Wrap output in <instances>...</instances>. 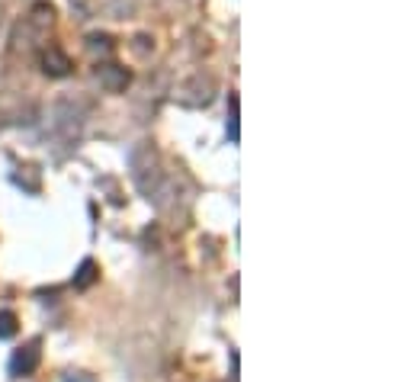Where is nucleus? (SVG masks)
<instances>
[{
    "instance_id": "f257e3e1",
    "label": "nucleus",
    "mask_w": 414,
    "mask_h": 382,
    "mask_svg": "<svg viewBox=\"0 0 414 382\" xmlns=\"http://www.w3.org/2000/svg\"><path fill=\"white\" fill-rule=\"evenodd\" d=\"M128 177H132V184L138 186V193H142L145 199H151V203L164 212L167 196L173 193V180L164 174L161 154L151 142H138V145L128 151Z\"/></svg>"
},
{
    "instance_id": "f03ea898",
    "label": "nucleus",
    "mask_w": 414,
    "mask_h": 382,
    "mask_svg": "<svg viewBox=\"0 0 414 382\" xmlns=\"http://www.w3.org/2000/svg\"><path fill=\"white\" fill-rule=\"evenodd\" d=\"M52 26H55V7H52V4H32L29 16H26L23 23L16 26V32H13V42H10V55L16 58V55L36 52V48L48 39Z\"/></svg>"
},
{
    "instance_id": "7ed1b4c3",
    "label": "nucleus",
    "mask_w": 414,
    "mask_h": 382,
    "mask_svg": "<svg viewBox=\"0 0 414 382\" xmlns=\"http://www.w3.org/2000/svg\"><path fill=\"white\" fill-rule=\"evenodd\" d=\"M212 97H215V81H212L209 74H193L187 81V84L177 87V93H173V100L180 103V107H209Z\"/></svg>"
},
{
    "instance_id": "20e7f679",
    "label": "nucleus",
    "mask_w": 414,
    "mask_h": 382,
    "mask_svg": "<svg viewBox=\"0 0 414 382\" xmlns=\"http://www.w3.org/2000/svg\"><path fill=\"white\" fill-rule=\"evenodd\" d=\"M97 84L106 93H126V87L132 84V74H128V68H122L116 62H103L97 64Z\"/></svg>"
},
{
    "instance_id": "39448f33",
    "label": "nucleus",
    "mask_w": 414,
    "mask_h": 382,
    "mask_svg": "<svg viewBox=\"0 0 414 382\" xmlns=\"http://www.w3.org/2000/svg\"><path fill=\"white\" fill-rule=\"evenodd\" d=\"M39 341H29V344H23L20 350H13V357H10V373L13 376H32L39 369V360H42V350H39Z\"/></svg>"
},
{
    "instance_id": "423d86ee",
    "label": "nucleus",
    "mask_w": 414,
    "mask_h": 382,
    "mask_svg": "<svg viewBox=\"0 0 414 382\" xmlns=\"http://www.w3.org/2000/svg\"><path fill=\"white\" fill-rule=\"evenodd\" d=\"M42 71L48 77H68L74 71V62L68 58V52L58 46H46L42 48Z\"/></svg>"
},
{
    "instance_id": "0eeeda50",
    "label": "nucleus",
    "mask_w": 414,
    "mask_h": 382,
    "mask_svg": "<svg viewBox=\"0 0 414 382\" xmlns=\"http://www.w3.org/2000/svg\"><path fill=\"white\" fill-rule=\"evenodd\" d=\"M97 280H100L97 264H93L91 257L81 260V267H77V273H74V289H91V286L97 283Z\"/></svg>"
},
{
    "instance_id": "6e6552de",
    "label": "nucleus",
    "mask_w": 414,
    "mask_h": 382,
    "mask_svg": "<svg viewBox=\"0 0 414 382\" xmlns=\"http://www.w3.org/2000/svg\"><path fill=\"white\" fill-rule=\"evenodd\" d=\"M228 107H232V113H228V138L238 142L241 138V132H238V93H228Z\"/></svg>"
},
{
    "instance_id": "1a4fd4ad",
    "label": "nucleus",
    "mask_w": 414,
    "mask_h": 382,
    "mask_svg": "<svg viewBox=\"0 0 414 382\" xmlns=\"http://www.w3.org/2000/svg\"><path fill=\"white\" fill-rule=\"evenodd\" d=\"M16 328H20V321H16L13 312H0V341L16 337Z\"/></svg>"
},
{
    "instance_id": "9d476101",
    "label": "nucleus",
    "mask_w": 414,
    "mask_h": 382,
    "mask_svg": "<svg viewBox=\"0 0 414 382\" xmlns=\"http://www.w3.org/2000/svg\"><path fill=\"white\" fill-rule=\"evenodd\" d=\"M87 46H91V52L109 55V52H113V39H109V36H91V39H87Z\"/></svg>"
},
{
    "instance_id": "9b49d317",
    "label": "nucleus",
    "mask_w": 414,
    "mask_h": 382,
    "mask_svg": "<svg viewBox=\"0 0 414 382\" xmlns=\"http://www.w3.org/2000/svg\"><path fill=\"white\" fill-rule=\"evenodd\" d=\"M0 29H4V7H0Z\"/></svg>"
}]
</instances>
